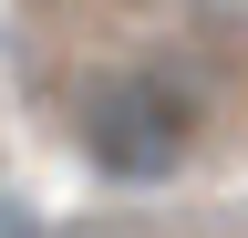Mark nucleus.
I'll list each match as a JSON object with an SVG mask.
<instances>
[{
	"label": "nucleus",
	"mask_w": 248,
	"mask_h": 238,
	"mask_svg": "<svg viewBox=\"0 0 248 238\" xmlns=\"http://www.w3.org/2000/svg\"><path fill=\"white\" fill-rule=\"evenodd\" d=\"M197 94H186L176 73H114L83 94V156L124 176V187H155V176H176L197 156Z\"/></svg>",
	"instance_id": "1"
}]
</instances>
